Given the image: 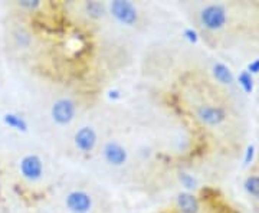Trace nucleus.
<instances>
[{"mask_svg":"<svg viewBox=\"0 0 259 213\" xmlns=\"http://www.w3.org/2000/svg\"><path fill=\"white\" fill-rule=\"evenodd\" d=\"M104 158L107 160V163H110L112 166H122L127 161V150L122 147L121 144L115 141H110L104 146L102 150Z\"/></svg>","mask_w":259,"mask_h":213,"instance_id":"8","label":"nucleus"},{"mask_svg":"<svg viewBox=\"0 0 259 213\" xmlns=\"http://www.w3.org/2000/svg\"><path fill=\"white\" fill-rule=\"evenodd\" d=\"M97 133L91 127H82L75 133V146L82 153H90L93 151L97 146Z\"/></svg>","mask_w":259,"mask_h":213,"instance_id":"7","label":"nucleus"},{"mask_svg":"<svg viewBox=\"0 0 259 213\" xmlns=\"http://www.w3.org/2000/svg\"><path fill=\"white\" fill-rule=\"evenodd\" d=\"M196 117L202 124L207 125V127H218L226 120L228 114H226V110L221 105L203 104L196 108Z\"/></svg>","mask_w":259,"mask_h":213,"instance_id":"2","label":"nucleus"},{"mask_svg":"<svg viewBox=\"0 0 259 213\" xmlns=\"http://www.w3.org/2000/svg\"><path fill=\"white\" fill-rule=\"evenodd\" d=\"M19 6L26 8V9H36L40 6V2L39 0H22V2H19Z\"/></svg>","mask_w":259,"mask_h":213,"instance_id":"16","label":"nucleus"},{"mask_svg":"<svg viewBox=\"0 0 259 213\" xmlns=\"http://www.w3.org/2000/svg\"><path fill=\"white\" fill-rule=\"evenodd\" d=\"M212 72L213 76L216 78V81L223 83V85H232L233 81H235L231 69L225 65V64H222V62H216V64L213 65Z\"/></svg>","mask_w":259,"mask_h":213,"instance_id":"10","label":"nucleus"},{"mask_svg":"<svg viewBox=\"0 0 259 213\" xmlns=\"http://www.w3.org/2000/svg\"><path fill=\"white\" fill-rule=\"evenodd\" d=\"M177 207L182 213H199L200 204L196 196L185 192L177 196Z\"/></svg>","mask_w":259,"mask_h":213,"instance_id":"9","label":"nucleus"},{"mask_svg":"<svg viewBox=\"0 0 259 213\" xmlns=\"http://www.w3.org/2000/svg\"><path fill=\"white\" fill-rule=\"evenodd\" d=\"M185 37L189 40V42H192V44H196L197 42V32L194 30V29H186L185 30Z\"/></svg>","mask_w":259,"mask_h":213,"instance_id":"17","label":"nucleus"},{"mask_svg":"<svg viewBox=\"0 0 259 213\" xmlns=\"http://www.w3.org/2000/svg\"><path fill=\"white\" fill-rule=\"evenodd\" d=\"M120 97V94L117 93V91H111L110 93V98H118Z\"/></svg>","mask_w":259,"mask_h":213,"instance_id":"20","label":"nucleus"},{"mask_svg":"<svg viewBox=\"0 0 259 213\" xmlns=\"http://www.w3.org/2000/svg\"><path fill=\"white\" fill-rule=\"evenodd\" d=\"M238 81H239V85L243 88V91L246 94H250L253 91V79H252V75H250L248 71H243V72L239 75Z\"/></svg>","mask_w":259,"mask_h":213,"instance_id":"14","label":"nucleus"},{"mask_svg":"<svg viewBox=\"0 0 259 213\" xmlns=\"http://www.w3.org/2000/svg\"><path fill=\"white\" fill-rule=\"evenodd\" d=\"M111 15L117 19L122 25L131 26L137 22L139 19V12L137 8L127 0H114L110 5Z\"/></svg>","mask_w":259,"mask_h":213,"instance_id":"3","label":"nucleus"},{"mask_svg":"<svg viewBox=\"0 0 259 213\" xmlns=\"http://www.w3.org/2000/svg\"><path fill=\"white\" fill-rule=\"evenodd\" d=\"M85 9L88 12V15L94 19H100L104 16V6H102L101 3H98V2H88L87 5H85Z\"/></svg>","mask_w":259,"mask_h":213,"instance_id":"13","label":"nucleus"},{"mask_svg":"<svg viewBox=\"0 0 259 213\" xmlns=\"http://www.w3.org/2000/svg\"><path fill=\"white\" fill-rule=\"evenodd\" d=\"M179 179H180V183L185 186L186 189L192 190V189L196 187V179L190 176V175H187V173H182Z\"/></svg>","mask_w":259,"mask_h":213,"instance_id":"15","label":"nucleus"},{"mask_svg":"<svg viewBox=\"0 0 259 213\" xmlns=\"http://www.w3.org/2000/svg\"><path fill=\"white\" fill-rule=\"evenodd\" d=\"M248 72H249L250 75L258 74L259 72V59H255L253 62H250L249 66H248Z\"/></svg>","mask_w":259,"mask_h":213,"instance_id":"18","label":"nucleus"},{"mask_svg":"<svg viewBox=\"0 0 259 213\" xmlns=\"http://www.w3.org/2000/svg\"><path fill=\"white\" fill-rule=\"evenodd\" d=\"M75 112H76V107H75L74 101H71L68 98H62V100H58L52 105L51 115H52V120L55 121L56 124L66 125L74 120Z\"/></svg>","mask_w":259,"mask_h":213,"instance_id":"4","label":"nucleus"},{"mask_svg":"<svg viewBox=\"0 0 259 213\" xmlns=\"http://www.w3.org/2000/svg\"><path fill=\"white\" fill-rule=\"evenodd\" d=\"M20 173L29 182H36L44 175V163L36 154H28L20 161Z\"/></svg>","mask_w":259,"mask_h":213,"instance_id":"6","label":"nucleus"},{"mask_svg":"<svg viewBox=\"0 0 259 213\" xmlns=\"http://www.w3.org/2000/svg\"><path fill=\"white\" fill-rule=\"evenodd\" d=\"M3 122L6 125H9L10 129H15V130L22 131V133H26L28 131V122L23 120L20 115H18V114H12V112L5 114Z\"/></svg>","mask_w":259,"mask_h":213,"instance_id":"11","label":"nucleus"},{"mask_svg":"<svg viewBox=\"0 0 259 213\" xmlns=\"http://www.w3.org/2000/svg\"><path fill=\"white\" fill-rule=\"evenodd\" d=\"M66 209L72 213H88L93 209V197L87 192L74 190L65 199Z\"/></svg>","mask_w":259,"mask_h":213,"instance_id":"5","label":"nucleus"},{"mask_svg":"<svg viewBox=\"0 0 259 213\" xmlns=\"http://www.w3.org/2000/svg\"><path fill=\"white\" fill-rule=\"evenodd\" d=\"M200 22L204 29L210 32H218L228 25V10L223 5H207L200 12Z\"/></svg>","mask_w":259,"mask_h":213,"instance_id":"1","label":"nucleus"},{"mask_svg":"<svg viewBox=\"0 0 259 213\" xmlns=\"http://www.w3.org/2000/svg\"><path fill=\"white\" fill-rule=\"evenodd\" d=\"M252 156H253V147H249L246 151V163H249V160H252Z\"/></svg>","mask_w":259,"mask_h":213,"instance_id":"19","label":"nucleus"},{"mask_svg":"<svg viewBox=\"0 0 259 213\" xmlns=\"http://www.w3.org/2000/svg\"><path fill=\"white\" fill-rule=\"evenodd\" d=\"M245 192L255 200H259V175H249L243 182Z\"/></svg>","mask_w":259,"mask_h":213,"instance_id":"12","label":"nucleus"}]
</instances>
